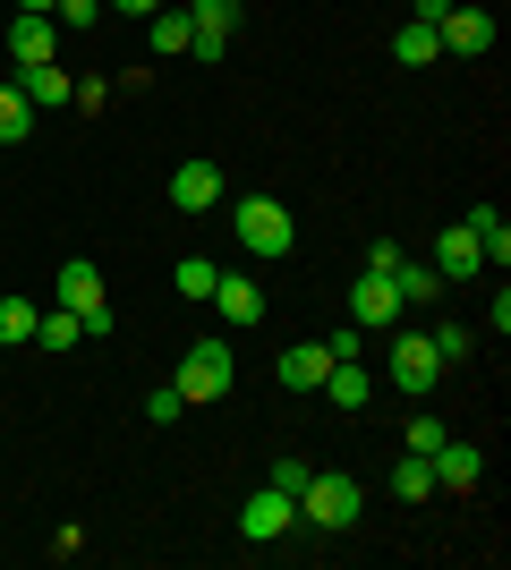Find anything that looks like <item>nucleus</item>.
Wrapping results in <instances>:
<instances>
[{
    "instance_id": "19",
    "label": "nucleus",
    "mask_w": 511,
    "mask_h": 570,
    "mask_svg": "<svg viewBox=\"0 0 511 570\" xmlns=\"http://www.w3.org/2000/svg\"><path fill=\"white\" fill-rule=\"evenodd\" d=\"M77 341H86V324H77L69 307H43V315H35V350H77Z\"/></svg>"
},
{
    "instance_id": "4",
    "label": "nucleus",
    "mask_w": 511,
    "mask_h": 570,
    "mask_svg": "<svg viewBox=\"0 0 511 570\" xmlns=\"http://www.w3.org/2000/svg\"><path fill=\"white\" fill-rule=\"evenodd\" d=\"M298 520L324 528V537H341V528L358 520V476H316V469H307V485H298Z\"/></svg>"
},
{
    "instance_id": "5",
    "label": "nucleus",
    "mask_w": 511,
    "mask_h": 570,
    "mask_svg": "<svg viewBox=\"0 0 511 570\" xmlns=\"http://www.w3.org/2000/svg\"><path fill=\"white\" fill-rule=\"evenodd\" d=\"M392 383H401V392H417V401H426V392H435L443 383V350H435V333H392Z\"/></svg>"
},
{
    "instance_id": "23",
    "label": "nucleus",
    "mask_w": 511,
    "mask_h": 570,
    "mask_svg": "<svg viewBox=\"0 0 511 570\" xmlns=\"http://www.w3.org/2000/svg\"><path fill=\"white\" fill-rule=\"evenodd\" d=\"M392 494H401V502H426V494H435V469H426V452H410L401 469H392Z\"/></svg>"
},
{
    "instance_id": "15",
    "label": "nucleus",
    "mask_w": 511,
    "mask_h": 570,
    "mask_svg": "<svg viewBox=\"0 0 511 570\" xmlns=\"http://www.w3.org/2000/svg\"><path fill=\"white\" fill-rule=\"evenodd\" d=\"M18 95L35 102V111H51V102H69V95H77V77L60 69V60H35V69H18Z\"/></svg>"
},
{
    "instance_id": "24",
    "label": "nucleus",
    "mask_w": 511,
    "mask_h": 570,
    "mask_svg": "<svg viewBox=\"0 0 511 570\" xmlns=\"http://www.w3.org/2000/svg\"><path fill=\"white\" fill-rule=\"evenodd\" d=\"M170 282H179V298H214L222 264H214V256H188V264H179V273H170Z\"/></svg>"
},
{
    "instance_id": "9",
    "label": "nucleus",
    "mask_w": 511,
    "mask_h": 570,
    "mask_svg": "<svg viewBox=\"0 0 511 570\" xmlns=\"http://www.w3.org/2000/svg\"><path fill=\"white\" fill-rule=\"evenodd\" d=\"M435 43L452 51V60H478V51L494 43V18H487V9H461V0H452V9L435 18Z\"/></svg>"
},
{
    "instance_id": "28",
    "label": "nucleus",
    "mask_w": 511,
    "mask_h": 570,
    "mask_svg": "<svg viewBox=\"0 0 511 570\" xmlns=\"http://www.w3.org/2000/svg\"><path fill=\"white\" fill-rule=\"evenodd\" d=\"M435 443H443V417H435V409H417V417H410V452H435Z\"/></svg>"
},
{
    "instance_id": "14",
    "label": "nucleus",
    "mask_w": 511,
    "mask_h": 570,
    "mask_svg": "<svg viewBox=\"0 0 511 570\" xmlns=\"http://www.w3.org/2000/svg\"><path fill=\"white\" fill-rule=\"evenodd\" d=\"M435 273H443V282H469V273H487V256H478L469 222H452V230L435 238Z\"/></svg>"
},
{
    "instance_id": "6",
    "label": "nucleus",
    "mask_w": 511,
    "mask_h": 570,
    "mask_svg": "<svg viewBox=\"0 0 511 570\" xmlns=\"http://www.w3.org/2000/svg\"><path fill=\"white\" fill-rule=\"evenodd\" d=\"M291 520H298V502L282 494L273 476H265V485H256V494L239 502V537H247V546H282V537H291Z\"/></svg>"
},
{
    "instance_id": "22",
    "label": "nucleus",
    "mask_w": 511,
    "mask_h": 570,
    "mask_svg": "<svg viewBox=\"0 0 511 570\" xmlns=\"http://www.w3.org/2000/svg\"><path fill=\"white\" fill-rule=\"evenodd\" d=\"M35 298H18V289H9V298H0V350H9V341H35Z\"/></svg>"
},
{
    "instance_id": "17",
    "label": "nucleus",
    "mask_w": 511,
    "mask_h": 570,
    "mask_svg": "<svg viewBox=\"0 0 511 570\" xmlns=\"http://www.w3.org/2000/svg\"><path fill=\"white\" fill-rule=\"evenodd\" d=\"M469 238H478V256H487L494 273L511 264V230H503V214H494V205H478V214H469Z\"/></svg>"
},
{
    "instance_id": "10",
    "label": "nucleus",
    "mask_w": 511,
    "mask_h": 570,
    "mask_svg": "<svg viewBox=\"0 0 511 570\" xmlns=\"http://www.w3.org/2000/svg\"><path fill=\"white\" fill-rule=\"evenodd\" d=\"M188 35H196V60H222V43L239 35V0H188Z\"/></svg>"
},
{
    "instance_id": "26",
    "label": "nucleus",
    "mask_w": 511,
    "mask_h": 570,
    "mask_svg": "<svg viewBox=\"0 0 511 570\" xmlns=\"http://www.w3.org/2000/svg\"><path fill=\"white\" fill-rule=\"evenodd\" d=\"M95 18H102V0H51V26H69V35H86Z\"/></svg>"
},
{
    "instance_id": "1",
    "label": "nucleus",
    "mask_w": 511,
    "mask_h": 570,
    "mask_svg": "<svg viewBox=\"0 0 511 570\" xmlns=\"http://www.w3.org/2000/svg\"><path fill=\"white\" fill-rule=\"evenodd\" d=\"M179 401L188 409H214L230 383H239V357H230V341H188V357H179Z\"/></svg>"
},
{
    "instance_id": "12",
    "label": "nucleus",
    "mask_w": 511,
    "mask_h": 570,
    "mask_svg": "<svg viewBox=\"0 0 511 570\" xmlns=\"http://www.w3.org/2000/svg\"><path fill=\"white\" fill-rule=\"evenodd\" d=\"M214 307H222V324H239V333H247V324H265V289L247 282V273H222V282H214Z\"/></svg>"
},
{
    "instance_id": "31",
    "label": "nucleus",
    "mask_w": 511,
    "mask_h": 570,
    "mask_svg": "<svg viewBox=\"0 0 511 570\" xmlns=\"http://www.w3.org/2000/svg\"><path fill=\"white\" fill-rule=\"evenodd\" d=\"M102 9H128V18H154V9H163V0H102Z\"/></svg>"
},
{
    "instance_id": "3",
    "label": "nucleus",
    "mask_w": 511,
    "mask_h": 570,
    "mask_svg": "<svg viewBox=\"0 0 511 570\" xmlns=\"http://www.w3.org/2000/svg\"><path fill=\"white\" fill-rule=\"evenodd\" d=\"M51 307H69L77 324H86V341H102V333H111V298H102V273H95L86 256L51 273Z\"/></svg>"
},
{
    "instance_id": "20",
    "label": "nucleus",
    "mask_w": 511,
    "mask_h": 570,
    "mask_svg": "<svg viewBox=\"0 0 511 570\" xmlns=\"http://www.w3.org/2000/svg\"><path fill=\"white\" fill-rule=\"evenodd\" d=\"M154 51H170V60H179V51H196V35H188V9H170V0H163V9H154Z\"/></svg>"
},
{
    "instance_id": "11",
    "label": "nucleus",
    "mask_w": 511,
    "mask_h": 570,
    "mask_svg": "<svg viewBox=\"0 0 511 570\" xmlns=\"http://www.w3.org/2000/svg\"><path fill=\"white\" fill-rule=\"evenodd\" d=\"M170 205H179V214H214L222 205V163H179L170 170Z\"/></svg>"
},
{
    "instance_id": "7",
    "label": "nucleus",
    "mask_w": 511,
    "mask_h": 570,
    "mask_svg": "<svg viewBox=\"0 0 511 570\" xmlns=\"http://www.w3.org/2000/svg\"><path fill=\"white\" fill-rule=\"evenodd\" d=\"M0 51H9L18 69H35V60H60V26H51L43 9H18V18L0 26Z\"/></svg>"
},
{
    "instance_id": "13",
    "label": "nucleus",
    "mask_w": 511,
    "mask_h": 570,
    "mask_svg": "<svg viewBox=\"0 0 511 570\" xmlns=\"http://www.w3.org/2000/svg\"><path fill=\"white\" fill-rule=\"evenodd\" d=\"M324 375H333V350H324V341H291V350H282V392H316Z\"/></svg>"
},
{
    "instance_id": "18",
    "label": "nucleus",
    "mask_w": 511,
    "mask_h": 570,
    "mask_svg": "<svg viewBox=\"0 0 511 570\" xmlns=\"http://www.w3.org/2000/svg\"><path fill=\"white\" fill-rule=\"evenodd\" d=\"M392 60H401V69H435L443 60V43H435V26H401V35H392Z\"/></svg>"
},
{
    "instance_id": "2",
    "label": "nucleus",
    "mask_w": 511,
    "mask_h": 570,
    "mask_svg": "<svg viewBox=\"0 0 511 570\" xmlns=\"http://www.w3.org/2000/svg\"><path fill=\"white\" fill-rule=\"evenodd\" d=\"M230 230H239L247 256H265V264H282V256H291V238H298L282 196H247V205H230Z\"/></svg>"
},
{
    "instance_id": "29",
    "label": "nucleus",
    "mask_w": 511,
    "mask_h": 570,
    "mask_svg": "<svg viewBox=\"0 0 511 570\" xmlns=\"http://www.w3.org/2000/svg\"><path fill=\"white\" fill-rule=\"evenodd\" d=\"M179 409H188V401H179V383H154V401H146V417H154V426H170Z\"/></svg>"
},
{
    "instance_id": "30",
    "label": "nucleus",
    "mask_w": 511,
    "mask_h": 570,
    "mask_svg": "<svg viewBox=\"0 0 511 570\" xmlns=\"http://www.w3.org/2000/svg\"><path fill=\"white\" fill-rule=\"evenodd\" d=\"M273 485H282V494L298 502V485H307V460H273Z\"/></svg>"
},
{
    "instance_id": "21",
    "label": "nucleus",
    "mask_w": 511,
    "mask_h": 570,
    "mask_svg": "<svg viewBox=\"0 0 511 570\" xmlns=\"http://www.w3.org/2000/svg\"><path fill=\"white\" fill-rule=\"evenodd\" d=\"M392 289H401V307H426V298L443 289V273H426V264L401 256V264H392Z\"/></svg>"
},
{
    "instance_id": "32",
    "label": "nucleus",
    "mask_w": 511,
    "mask_h": 570,
    "mask_svg": "<svg viewBox=\"0 0 511 570\" xmlns=\"http://www.w3.org/2000/svg\"><path fill=\"white\" fill-rule=\"evenodd\" d=\"M18 9H43V18H51V0H18Z\"/></svg>"
},
{
    "instance_id": "16",
    "label": "nucleus",
    "mask_w": 511,
    "mask_h": 570,
    "mask_svg": "<svg viewBox=\"0 0 511 570\" xmlns=\"http://www.w3.org/2000/svg\"><path fill=\"white\" fill-rule=\"evenodd\" d=\"M316 392H324L333 409H366V392H375V383H366V366H358V357H333V375H324Z\"/></svg>"
},
{
    "instance_id": "27",
    "label": "nucleus",
    "mask_w": 511,
    "mask_h": 570,
    "mask_svg": "<svg viewBox=\"0 0 511 570\" xmlns=\"http://www.w3.org/2000/svg\"><path fill=\"white\" fill-rule=\"evenodd\" d=\"M435 350H443V366H461V357L478 350V333H469V324H435Z\"/></svg>"
},
{
    "instance_id": "25",
    "label": "nucleus",
    "mask_w": 511,
    "mask_h": 570,
    "mask_svg": "<svg viewBox=\"0 0 511 570\" xmlns=\"http://www.w3.org/2000/svg\"><path fill=\"white\" fill-rule=\"evenodd\" d=\"M26 128H35V102H26L18 86H0V145H18Z\"/></svg>"
},
{
    "instance_id": "8",
    "label": "nucleus",
    "mask_w": 511,
    "mask_h": 570,
    "mask_svg": "<svg viewBox=\"0 0 511 570\" xmlns=\"http://www.w3.org/2000/svg\"><path fill=\"white\" fill-rule=\"evenodd\" d=\"M350 324H358V333H392V324H401V289H392V273H358V289H350Z\"/></svg>"
}]
</instances>
